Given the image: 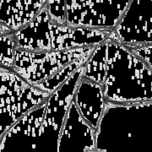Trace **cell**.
<instances>
[{
  "label": "cell",
  "instance_id": "1",
  "mask_svg": "<svg viewBox=\"0 0 152 152\" xmlns=\"http://www.w3.org/2000/svg\"><path fill=\"white\" fill-rule=\"evenodd\" d=\"M95 135L96 151L152 150V102L106 101Z\"/></svg>",
  "mask_w": 152,
  "mask_h": 152
},
{
  "label": "cell",
  "instance_id": "2",
  "mask_svg": "<svg viewBox=\"0 0 152 152\" xmlns=\"http://www.w3.org/2000/svg\"><path fill=\"white\" fill-rule=\"evenodd\" d=\"M105 42L106 101L115 103L152 102V69L124 45L111 40Z\"/></svg>",
  "mask_w": 152,
  "mask_h": 152
},
{
  "label": "cell",
  "instance_id": "3",
  "mask_svg": "<svg viewBox=\"0 0 152 152\" xmlns=\"http://www.w3.org/2000/svg\"><path fill=\"white\" fill-rule=\"evenodd\" d=\"M112 30L69 26L52 20L48 4L26 26L14 31L17 48L29 51H62L102 43Z\"/></svg>",
  "mask_w": 152,
  "mask_h": 152
},
{
  "label": "cell",
  "instance_id": "4",
  "mask_svg": "<svg viewBox=\"0 0 152 152\" xmlns=\"http://www.w3.org/2000/svg\"><path fill=\"white\" fill-rule=\"evenodd\" d=\"M50 95L30 85L15 72L0 67V140L11 126Z\"/></svg>",
  "mask_w": 152,
  "mask_h": 152
},
{
  "label": "cell",
  "instance_id": "5",
  "mask_svg": "<svg viewBox=\"0 0 152 152\" xmlns=\"http://www.w3.org/2000/svg\"><path fill=\"white\" fill-rule=\"evenodd\" d=\"M96 46L62 51H29L16 48L12 71L35 85L44 81L71 62L91 54Z\"/></svg>",
  "mask_w": 152,
  "mask_h": 152
},
{
  "label": "cell",
  "instance_id": "6",
  "mask_svg": "<svg viewBox=\"0 0 152 152\" xmlns=\"http://www.w3.org/2000/svg\"><path fill=\"white\" fill-rule=\"evenodd\" d=\"M131 0H65L69 26L113 30Z\"/></svg>",
  "mask_w": 152,
  "mask_h": 152
},
{
  "label": "cell",
  "instance_id": "7",
  "mask_svg": "<svg viewBox=\"0 0 152 152\" xmlns=\"http://www.w3.org/2000/svg\"><path fill=\"white\" fill-rule=\"evenodd\" d=\"M85 64L80 67L47 100L43 122L37 148L47 151H56L62 127L64 123L71 102L74 100L77 85L85 69Z\"/></svg>",
  "mask_w": 152,
  "mask_h": 152
},
{
  "label": "cell",
  "instance_id": "8",
  "mask_svg": "<svg viewBox=\"0 0 152 152\" xmlns=\"http://www.w3.org/2000/svg\"><path fill=\"white\" fill-rule=\"evenodd\" d=\"M107 40L126 46L152 45V0H131Z\"/></svg>",
  "mask_w": 152,
  "mask_h": 152
},
{
  "label": "cell",
  "instance_id": "9",
  "mask_svg": "<svg viewBox=\"0 0 152 152\" xmlns=\"http://www.w3.org/2000/svg\"><path fill=\"white\" fill-rule=\"evenodd\" d=\"M96 130L80 113L75 102H71L62 127L56 152L96 151Z\"/></svg>",
  "mask_w": 152,
  "mask_h": 152
},
{
  "label": "cell",
  "instance_id": "10",
  "mask_svg": "<svg viewBox=\"0 0 152 152\" xmlns=\"http://www.w3.org/2000/svg\"><path fill=\"white\" fill-rule=\"evenodd\" d=\"M46 107L47 101L30 110L11 126L0 140V151L6 149H36Z\"/></svg>",
  "mask_w": 152,
  "mask_h": 152
},
{
  "label": "cell",
  "instance_id": "11",
  "mask_svg": "<svg viewBox=\"0 0 152 152\" xmlns=\"http://www.w3.org/2000/svg\"><path fill=\"white\" fill-rule=\"evenodd\" d=\"M74 101L84 119L96 131L106 105L103 86L81 76L76 87Z\"/></svg>",
  "mask_w": 152,
  "mask_h": 152
},
{
  "label": "cell",
  "instance_id": "12",
  "mask_svg": "<svg viewBox=\"0 0 152 152\" xmlns=\"http://www.w3.org/2000/svg\"><path fill=\"white\" fill-rule=\"evenodd\" d=\"M47 4V0H0V23L14 31L26 26Z\"/></svg>",
  "mask_w": 152,
  "mask_h": 152
},
{
  "label": "cell",
  "instance_id": "13",
  "mask_svg": "<svg viewBox=\"0 0 152 152\" xmlns=\"http://www.w3.org/2000/svg\"><path fill=\"white\" fill-rule=\"evenodd\" d=\"M106 64L107 44L104 41L102 43L96 46V48L85 64L82 77L103 86L106 75Z\"/></svg>",
  "mask_w": 152,
  "mask_h": 152
},
{
  "label": "cell",
  "instance_id": "14",
  "mask_svg": "<svg viewBox=\"0 0 152 152\" xmlns=\"http://www.w3.org/2000/svg\"><path fill=\"white\" fill-rule=\"evenodd\" d=\"M91 55V54H87L79 59L71 62L70 64L64 66L59 71L55 73L54 75H53L51 77H49L48 79L45 80L44 81L37 83V84L33 85V86H35L36 88H37L42 91H45V92H48L50 94L53 93L64 82L67 81L70 78V76L80 67L83 66L86 63L88 59L90 58Z\"/></svg>",
  "mask_w": 152,
  "mask_h": 152
},
{
  "label": "cell",
  "instance_id": "15",
  "mask_svg": "<svg viewBox=\"0 0 152 152\" xmlns=\"http://www.w3.org/2000/svg\"><path fill=\"white\" fill-rule=\"evenodd\" d=\"M17 48L14 32L0 36V67L12 70Z\"/></svg>",
  "mask_w": 152,
  "mask_h": 152
},
{
  "label": "cell",
  "instance_id": "16",
  "mask_svg": "<svg viewBox=\"0 0 152 152\" xmlns=\"http://www.w3.org/2000/svg\"><path fill=\"white\" fill-rule=\"evenodd\" d=\"M47 4L52 20L59 25H67L65 0H47Z\"/></svg>",
  "mask_w": 152,
  "mask_h": 152
},
{
  "label": "cell",
  "instance_id": "17",
  "mask_svg": "<svg viewBox=\"0 0 152 152\" xmlns=\"http://www.w3.org/2000/svg\"><path fill=\"white\" fill-rule=\"evenodd\" d=\"M137 57L141 58L152 69V45L147 46H126Z\"/></svg>",
  "mask_w": 152,
  "mask_h": 152
}]
</instances>
